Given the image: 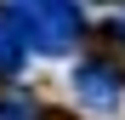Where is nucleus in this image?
Returning <instances> with one entry per match:
<instances>
[{
  "mask_svg": "<svg viewBox=\"0 0 125 120\" xmlns=\"http://www.w3.org/2000/svg\"><path fill=\"white\" fill-rule=\"evenodd\" d=\"M11 69H23V40H17V29L0 17V74H11Z\"/></svg>",
  "mask_w": 125,
  "mask_h": 120,
  "instance_id": "obj_3",
  "label": "nucleus"
},
{
  "mask_svg": "<svg viewBox=\"0 0 125 120\" xmlns=\"http://www.w3.org/2000/svg\"><path fill=\"white\" fill-rule=\"evenodd\" d=\"M0 120H46L34 97H0Z\"/></svg>",
  "mask_w": 125,
  "mask_h": 120,
  "instance_id": "obj_4",
  "label": "nucleus"
},
{
  "mask_svg": "<svg viewBox=\"0 0 125 120\" xmlns=\"http://www.w3.org/2000/svg\"><path fill=\"white\" fill-rule=\"evenodd\" d=\"M6 23L34 52H68V40L80 34V6L74 0H11Z\"/></svg>",
  "mask_w": 125,
  "mask_h": 120,
  "instance_id": "obj_1",
  "label": "nucleus"
},
{
  "mask_svg": "<svg viewBox=\"0 0 125 120\" xmlns=\"http://www.w3.org/2000/svg\"><path fill=\"white\" fill-rule=\"evenodd\" d=\"M74 92H80V103H85L91 114H114V109L125 103V80H119V69L97 63V57H85V63L74 69Z\"/></svg>",
  "mask_w": 125,
  "mask_h": 120,
  "instance_id": "obj_2",
  "label": "nucleus"
}]
</instances>
